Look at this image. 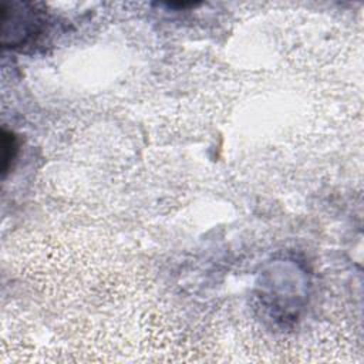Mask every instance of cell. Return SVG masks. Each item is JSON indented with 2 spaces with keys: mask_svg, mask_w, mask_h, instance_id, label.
<instances>
[{
  "mask_svg": "<svg viewBox=\"0 0 364 364\" xmlns=\"http://www.w3.org/2000/svg\"><path fill=\"white\" fill-rule=\"evenodd\" d=\"M1 43L17 46L24 43L33 31L36 33L37 18L27 4L10 3L1 7Z\"/></svg>",
  "mask_w": 364,
  "mask_h": 364,
  "instance_id": "cell-1",
  "label": "cell"
},
{
  "mask_svg": "<svg viewBox=\"0 0 364 364\" xmlns=\"http://www.w3.org/2000/svg\"><path fill=\"white\" fill-rule=\"evenodd\" d=\"M1 149H3V172L6 173L11 165V161L14 159L16 156V149H17V145H16V138L11 132H7V131H3V135H1Z\"/></svg>",
  "mask_w": 364,
  "mask_h": 364,
  "instance_id": "cell-2",
  "label": "cell"
}]
</instances>
